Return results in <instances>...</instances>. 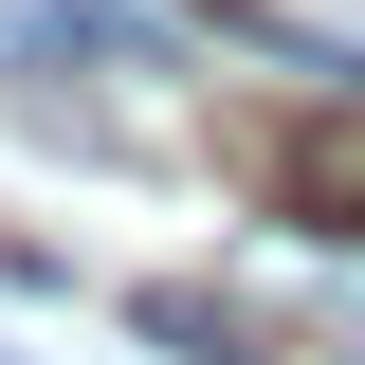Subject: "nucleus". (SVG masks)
Wrapping results in <instances>:
<instances>
[{"mask_svg":"<svg viewBox=\"0 0 365 365\" xmlns=\"http://www.w3.org/2000/svg\"><path fill=\"white\" fill-rule=\"evenodd\" d=\"M256 182H274L311 237H365V91H329L311 128H274V146H256Z\"/></svg>","mask_w":365,"mask_h":365,"instance_id":"obj_1","label":"nucleus"},{"mask_svg":"<svg viewBox=\"0 0 365 365\" xmlns=\"http://www.w3.org/2000/svg\"><path fill=\"white\" fill-rule=\"evenodd\" d=\"M128 329L182 365H256V311H220V292H128Z\"/></svg>","mask_w":365,"mask_h":365,"instance_id":"obj_2","label":"nucleus"}]
</instances>
